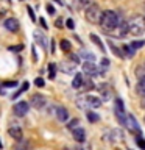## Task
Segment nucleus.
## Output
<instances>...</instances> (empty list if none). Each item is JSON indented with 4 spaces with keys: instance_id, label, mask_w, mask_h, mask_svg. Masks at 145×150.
<instances>
[{
    "instance_id": "1",
    "label": "nucleus",
    "mask_w": 145,
    "mask_h": 150,
    "mask_svg": "<svg viewBox=\"0 0 145 150\" xmlns=\"http://www.w3.org/2000/svg\"><path fill=\"white\" fill-rule=\"evenodd\" d=\"M122 23V17L112 9H106L101 14V21H100V27L105 31H114L119 28V25Z\"/></svg>"
},
{
    "instance_id": "2",
    "label": "nucleus",
    "mask_w": 145,
    "mask_h": 150,
    "mask_svg": "<svg viewBox=\"0 0 145 150\" xmlns=\"http://www.w3.org/2000/svg\"><path fill=\"white\" fill-rule=\"evenodd\" d=\"M128 33L133 36H142L145 33V19L144 16H134L128 22Z\"/></svg>"
},
{
    "instance_id": "3",
    "label": "nucleus",
    "mask_w": 145,
    "mask_h": 150,
    "mask_svg": "<svg viewBox=\"0 0 145 150\" xmlns=\"http://www.w3.org/2000/svg\"><path fill=\"white\" fill-rule=\"evenodd\" d=\"M77 106L81 108V110H97V108L101 106V100L98 97H94V96H84L81 98H78L77 102Z\"/></svg>"
},
{
    "instance_id": "4",
    "label": "nucleus",
    "mask_w": 145,
    "mask_h": 150,
    "mask_svg": "<svg viewBox=\"0 0 145 150\" xmlns=\"http://www.w3.org/2000/svg\"><path fill=\"white\" fill-rule=\"evenodd\" d=\"M101 8L98 6L97 3H91L89 6L86 8V11H84V17H86V21L89 23H100L101 21Z\"/></svg>"
},
{
    "instance_id": "5",
    "label": "nucleus",
    "mask_w": 145,
    "mask_h": 150,
    "mask_svg": "<svg viewBox=\"0 0 145 150\" xmlns=\"http://www.w3.org/2000/svg\"><path fill=\"white\" fill-rule=\"evenodd\" d=\"M114 111H115V117L119 120L120 125H125L126 122V112H125V105H123V100L122 98H115V105H114Z\"/></svg>"
},
{
    "instance_id": "6",
    "label": "nucleus",
    "mask_w": 145,
    "mask_h": 150,
    "mask_svg": "<svg viewBox=\"0 0 145 150\" xmlns=\"http://www.w3.org/2000/svg\"><path fill=\"white\" fill-rule=\"evenodd\" d=\"M83 72L87 75L89 78H95V77H100V69L97 67V64L94 61H84L83 63Z\"/></svg>"
},
{
    "instance_id": "7",
    "label": "nucleus",
    "mask_w": 145,
    "mask_h": 150,
    "mask_svg": "<svg viewBox=\"0 0 145 150\" xmlns=\"http://www.w3.org/2000/svg\"><path fill=\"white\" fill-rule=\"evenodd\" d=\"M45 103H47L45 97L42 96V94H39V92L33 94V96L30 97V105L33 108H36V110H42V108L45 106Z\"/></svg>"
},
{
    "instance_id": "8",
    "label": "nucleus",
    "mask_w": 145,
    "mask_h": 150,
    "mask_svg": "<svg viewBox=\"0 0 145 150\" xmlns=\"http://www.w3.org/2000/svg\"><path fill=\"white\" fill-rule=\"evenodd\" d=\"M125 127L128 128L131 133H136V134H140V127H139V122L136 120V117L133 114H128L126 116V122H125Z\"/></svg>"
},
{
    "instance_id": "9",
    "label": "nucleus",
    "mask_w": 145,
    "mask_h": 150,
    "mask_svg": "<svg viewBox=\"0 0 145 150\" xmlns=\"http://www.w3.org/2000/svg\"><path fill=\"white\" fill-rule=\"evenodd\" d=\"M28 110H30L28 102H17V103H14V106H13V112L16 116H19V117L25 116L28 112Z\"/></svg>"
},
{
    "instance_id": "10",
    "label": "nucleus",
    "mask_w": 145,
    "mask_h": 150,
    "mask_svg": "<svg viewBox=\"0 0 145 150\" xmlns=\"http://www.w3.org/2000/svg\"><path fill=\"white\" fill-rule=\"evenodd\" d=\"M8 134L11 136L13 139H16V141H22L23 139V131H22V128L19 125H9Z\"/></svg>"
},
{
    "instance_id": "11",
    "label": "nucleus",
    "mask_w": 145,
    "mask_h": 150,
    "mask_svg": "<svg viewBox=\"0 0 145 150\" xmlns=\"http://www.w3.org/2000/svg\"><path fill=\"white\" fill-rule=\"evenodd\" d=\"M3 27L6 28L8 31H11V33L19 31V22H17V19H14V17H8V19H5Z\"/></svg>"
},
{
    "instance_id": "12",
    "label": "nucleus",
    "mask_w": 145,
    "mask_h": 150,
    "mask_svg": "<svg viewBox=\"0 0 145 150\" xmlns=\"http://www.w3.org/2000/svg\"><path fill=\"white\" fill-rule=\"evenodd\" d=\"M55 114H56V117H58V120H61V122H67L69 120V111H67V108H64V106H56L55 108Z\"/></svg>"
},
{
    "instance_id": "13",
    "label": "nucleus",
    "mask_w": 145,
    "mask_h": 150,
    "mask_svg": "<svg viewBox=\"0 0 145 150\" xmlns=\"http://www.w3.org/2000/svg\"><path fill=\"white\" fill-rule=\"evenodd\" d=\"M34 41H36L37 45L42 47V49H47V36L41 30H36L34 31Z\"/></svg>"
},
{
    "instance_id": "14",
    "label": "nucleus",
    "mask_w": 145,
    "mask_h": 150,
    "mask_svg": "<svg viewBox=\"0 0 145 150\" xmlns=\"http://www.w3.org/2000/svg\"><path fill=\"white\" fill-rule=\"evenodd\" d=\"M72 136L77 142H84V141H86V131H84V128H81V127H78L77 130H73Z\"/></svg>"
},
{
    "instance_id": "15",
    "label": "nucleus",
    "mask_w": 145,
    "mask_h": 150,
    "mask_svg": "<svg viewBox=\"0 0 145 150\" xmlns=\"http://www.w3.org/2000/svg\"><path fill=\"white\" fill-rule=\"evenodd\" d=\"M75 67H77V63H73V61H64V63H61V70L64 74L75 72Z\"/></svg>"
},
{
    "instance_id": "16",
    "label": "nucleus",
    "mask_w": 145,
    "mask_h": 150,
    "mask_svg": "<svg viewBox=\"0 0 145 150\" xmlns=\"http://www.w3.org/2000/svg\"><path fill=\"white\" fill-rule=\"evenodd\" d=\"M97 89L101 92V98H103V102H108V100L111 98V96H112V94H111V89L108 88L106 84H100V86H98Z\"/></svg>"
},
{
    "instance_id": "17",
    "label": "nucleus",
    "mask_w": 145,
    "mask_h": 150,
    "mask_svg": "<svg viewBox=\"0 0 145 150\" xmlns=\"http://www.w3.org/2000/svg\"><path fill=\"white\" fill-rule=\"evenodd\" d=\"M84 83V78H83V75L81 74H75V77H73V81H72V88L73 89H80L81 88V84Z\"/></svg>"
},
{
    "instance_id": "18",
    "label": "nucleus",
    "mask_w": 145,
    "mask_h": 150,
    "mask_svg": "<svg viewBox=\"0 0 145 150\" xmlns=\"http://www.w3.org/2000/svg\"><path fill=\"white\" fill-rule=\"evenodd\" d=\"M108 44H109L111 50H112V53H114L115 56H119V58H123V56H125L123 50H122V49H119V47H115V45H114V42H112V41H108Z\"/></svg>"
},
{
    "instance_id": "19",
    "label": "nucleus",
    "mask_w": 145,
    "mask_h": 150,
    "mask_svg": "<svg viewBox=\"0 0 145 150\" xmlns=\"http://www.w3.org/2000/svg\"><path fill=\"white\" fill-rule=\"evenodd\" d=\"M13 150H31V147H30V144L27 142V141H17V144L14 145V149Z\"/></svg>"
},
{
    "instance_id": "20",
    "label": "nucleus",
    "mask_w": 145,
    "mask_h": 150,
    "mask_svg": "<svg viewBox=\"0 0 145 150\" xmlns=\"http://www.w3.org/2000/svg\"><path fill=\"white\" fill-rule=\"evenodd\" d=\"M94 88H95V84H94L92 78H91V80H87V81H84V83L81 84L80 91H81V92H87V91H91V89H94Z\"/></svg>"
},
{
    "instance_id": "21",
    "label": "nucleus",
    "mask_w": 145,
    "mask_h": 150,
    "mask_svg": "<svg viewBox=\"0 0 145 150\" xmlns=\"http://www.w3.org/2000/svg\"><path fill=\"white\" fill-rule=\"evenodd\" d=\"M122 50H123V53L125 56H130V58H133L134 53H136V50L131 47V44H125V45H122Z\"/></svg>"
},
{
    "instance_id": "22",
    "label": "nucleus",
    "mask_w": 145,
    "mask_h": 150,
    "mask_svg": "<svg viewBox=\"0 0 145 150\" xmlns=\"http://www.w3.org/2000/svg\"><path fill=\"white\" fill-rule=\"evenodd\" d=\"M89 38H91V41L94 42V44H95L97 47H98V49H100L101 52H105V45H103V42H101V39H100V38H98L97 35H91V36H89Z\"/></svg>"
},
{
    "instance_id": "23",
    "label": "nucleus",
    "mask_w": 145,
    "mask_h": 150,
    "mask_svg": "<svg viewBox=\"0 0 145 150\" xmlns=\"http://www.w3.org/2000/svg\"><path fill=\"white\" fill-rule=\"evenodd\" d=\"M80 125H81V124H80V119H72V120L67 122V125H65V127H67V130L73 131V130H77Z\"/></svg>"
},
{
    "instance_id": "24",
    "label": "nucleus",
    "mask_w": 145,
    "mask_h": 150,
    "mask_svg": "<svg viewBox=\"0 0 145 150\" xmlns=\"http://www.w3.org/2000/svg\"><path fill=\"white\" fill-rule=\"evenodd\" d=\"M28 86H30V83H28V81H23V83H22V86H20V89H19V91H17V92L13 96V98H14V100H16V98H17L19 96H20V94H23V92H25L27 89H28Z\"/></svg>"
},
{
    "instance_id": "25",
    "label": "nucleus",
    "mask_w": 145,
    "mask_h": 150,
    "mask_svg": "<svg viewBox=\"0 0 145 150\" xmlns=\"http://www.w3.org/2000/svg\"><path fill=\"white\" fill-rule=\"evenodd\" d=\"M137 92L145 96V75L142 78H139V83H137Z\"/></svg>"
},
{
    "instance_id": "26",
    "label": "nucleus",
    "mask_w": 145,
    "mask_h": 150,
    "mask_svg": "<svg viewBox=\"0 0 145 150\" xmlns=\"http://www.w3.org/2000/svg\"><path fill=\"white\" fill-rule=\"evenodd\" d=\"M87 120L89 122H98L100 120V116L97 114V112H92V110L87 111Z\"/></svg>"
},
{
    "instance_id": "27",
    "label": "nucleus",
    "mask_w": 145,
    "mask_h": 150,
    "mask_svg": "<svg viewBox=\"0 0 145 150\" xmlns=\"http://www.w3.org/2000/svg\"><path fill=\"white\" fill-rule=\"evenodd\" d=\"M80 56H81V58H84L86 61H95V55L91 53V52H81V53H80Z\"/></svg>"
},
{
    "instance_id": "28",
    "label": "nucleus",
    "mask_w": 145,
    "mask_h": 150,
    "mask_svg": "<svg viewBox=\"0 0 145 150\" xmlns=\"http://www.w3.org/2000/svg\"><path fill=\"white\" fill-rule=\"evenodd\" d=\"M55 75H56V64L55 63H50L49 64V78L53 80Z\"/></svg>"
},
{
    "instance_id": "29",
    "label": "nucleus",
    "mask_w": 145,
    "mask_h": 150,
    "mask_svg": "<svg viewBox=\"0 0 145 150\" xmlns=\"http://www.w3.org/2000/svg\"><path fill=\"white\" fill-rule=\"evenodd\" d=\"M131 44V47H133L134 50H137V49H142V47L145 45V41L142 39V41H133V42H130Z\"/></svg>"
},
{
    "instance_id": "30",
    "label": "nucleus",
    "mask_w": 145,
    "mask_h": 150,
    "mask_svg": "<svg viewBox=\"0 0 145 150\" xmlns=\"http://www.w3.org/2000/svg\"><path fill=\"white\" fill-rule=\"evenodd\" d=\"M61 49H63L64 52H69L70 49H72V44H70L67 39H63L61 41Z\"/></svg>"
},
{
    "instance_id": "31",
    "label": "nucleus",
    "mask_w": 145,
    "mask_h": 150,
    "mask_svg": "<svg viewBox=\"0 0 145 150\" xmlns=\"http://www.w3.org/2000/svg\"><path fill=\"white\" fill-rule=\"evenodd\" d=\"M75 150H92V147L89 144H86V142H78V145H77Z\"/></svg>"
},
{
    "instance_id": "32",
    "label": "nucleus",
    "mask_w": 145,
    "mask_h": 150,
    "mask_svg": "<svg viewBox=\"0 0 145 150\" xmlns=\"http://www.w3.org/2000/svg\"><path fill=\"white\" fill-rule=\"evenodd\" d=\"M136 142H137V145H139V147L142 149V150H145V139H144L140 134L137 136V138H136Z\"/></svg>"
},
{
    "instance_id": "33",
    "label": "nucleus",
    "mask_w": 145,
    "mask_h": 150,
    "mask_svg": "<svg viewBox=\"0 0 145 150\" xmlns=\"http://www.w3.org/2000/svg\"><path fill=\"white\" fill-rule=\"evenodd\" d=\"M100 63H101V64H100V66H101V69H108V67H109V64H111V61L108 59V58H103Z\"/></svg>"
},
{
    "instance_id": "34",
    "label": "nucleus",
    "mask_w": 145,
    "mask_h": 150,
    "mask_svg": "<svg viewBox=\"0 0 145 150\" xmlns=\"http://www.w3.org/2000/svg\"><path fill=\"white\" fill-rule=\"evenodd\" d=\"M65 27H67L69 30H73V28H75V22H73V19H67V21H65Z\"/></svg>"
},
{
    "instance_id": "35",
    "label": "nucleus",
    "mask_w": 145,
    "mask_h": 150,
    "mask_svg": "<svg viewBox=\"0 0 145 150\" xmlns=\"http://www.w3.org/2000/svg\"><path fill=\"white\" fill-rule=\"evenodd\" d=\"M34 84H36L37 88H42V86L45 84V81H44L42 78H36V80H34Z\"/></svg>"
},
{
    "instance_id": "36",
    "label": "nucleus",
    "mask_w": 145,
    "mask_h": 150,
    "mask_svg": "<svg viewBox=\"0 0 145 150\" xmlns=\"http://www.w3.org/2000/svg\"><path fill=\"white\" fill-rule=\"evenodd\" d=\"M27 11H28V16H30V19H31L33 22H34V21H36V16H34V13H33V9L28 6V8H27Z\"/></svg>"
},
{
    "instance_id": "37",
    "label": "nucleus",
    "mask_w": 145,
    "mask_h": 150,
    "mask_svg": "<svg viewBox=\"0 0 145 150\" xmlns=\"http://www.w3.org/2000/svg\"><path fill=\"white\" fill-rule=\"evenodd\" d=\"M3 86H5V88H13V86H17V83H16V81H5Z\"/></svg>"
},
{
    "instance_id": "38",
    "label": "nucleus",
    "mask_w": 145,
    "mask_h": 150,
    "mask_svg": "<svg viewBox=\"0 0 145 150\" xmlns=\"http://www.w3.org/2000/svg\"><path fill=\"white\" fill-rule=\"evenodd\" d=\"M56 28H63L64 25H63V19H61V17H58V19H56Z\"/></svg>"
},
{
    "instance_id": "39",
    "label": "nucleus",
    "mask_w": 145,
    "mask_h": 150,
    "mask_svg": "<svg viewBox=\"0 0 145 150\" xmlns=\"http://www.w3.org/2000/svg\"><path fill=\"white\" fill-rule=\"evenodd\" d=\"M47 11H49L50 14H55V13H56V11H55V8L51 6V5H47Z\"/></svg>"
},
{
    "instance_id": "40",
    "label": "nucleus",
    "mask_w": 145,
    "mask_h": 150,
    "mask_svg": "<svg viewBox=\"0 0 145 150\" xmlns=\"http://www.w3.org/2000/svg\"><path fill=\"white\" fill-rule=\"evenodd\" d=\"M9 50H11V52H20V50H22V45H17V47H9Z\"/></svg>"
},
{
    "instance_id": "41",
    "label": "nucleus",
    "mask_w": 145,
    "mask_h": 150,
    "mask_svg": "<svg viewBox=\"0 0 145 150\" xmlns=\"http://www.w3.org/2000/svg\"><path fill=\"white\" fill-rule=\"evenodd\" d=\"M39 23H41V25H42V28H47V25H45V21H44V19H39Z\"/></svg>"
},
{
    "instance_id": "42",
    "label": "nucleus",
    "mask_w": 145,
    "mask_h": 150,
    "mask_svg": "<svg viewBox=\"0 0 145 150\" xmlns=\"http://www.w3.org/2000/svg\"><path fill=\"white\" fill-rule=\"evenodd\" d=\"M51 53H55V41H51Z\"/></svg>"
},
{
    "instance_id": "43",
    "label": "nucleus",
    "mask_w": 145,
    "mask_h": 150,
    "mask_svg": "<svg viewBox=\"0 0 145 150\" xmlns=\"http://www.w3.org/2000/svg\"><path fill=\"white\" fill-rule=\"evenodd\" d=\"M142 106H144V108H145V100H144V102H142Z\"/></svg>"
},
{
    "instance_id": "44",
    "label": "nucleus",
    "mask_w": 145,
    "mask_h": 150,
    "mask_svg": "<svg viewBox=\"0 0 145 150\" xmlns=\"http://www.w3.org/2000/svg\"><path fill=\"white\" fill-rule=\"evenodd\" d=\"M63 150H72V149H67V147H65V149H63Z\"/></svg>"
},
{
    "instance_id": "45",
    "label": "nucleus",
    "mask_w": 145,
    "mask_h": 150,
    "mask_svg": "<svg viewBox=\"0 0 145 150\" xmlns=\"http://www.w3.org/2000/svg\"><path fill=\"white\" fill-rule=\"evenodd\" d=\"M142 16H144V19H145V13H144V14H142Z\"/></svg>"
},
{
    "instance_id": "46",
    "label": "nucleus",
    "mask_w": 145,
    "mask_h": 150,
    "mask_svg": "<svg viewBox=\"0 0 145 150\" xmlns=\"http://www.w3.org/2000/svg\"><path fill=\"white\" fill-rule=\"evenodd\" d=\"M0 149H2V142H0Z\"/></svg>"
}]
</instances>
